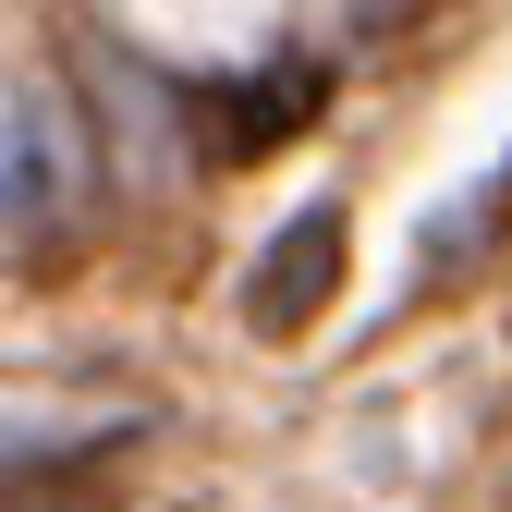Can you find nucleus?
Instances as JSON below:
<instances>
[{
	"label": "nucleus",
	"mask_w": 512,
	"mask_h": 512,
	"mask_svg": "<svg viewBox=\"0 0 512 512\" xmlns=\"http://www.w3.org/2000/svg\"><path fill=\"white\" fill-rule=\"evenodd\" d=\"M330 256H342V220H330V208H305V220L269 244V269H256V317H269V330H293V317H305L293 281H305V269H330Z\"/></svg>",
	"instance_id": "nucleus-1"
}]
</instances>
